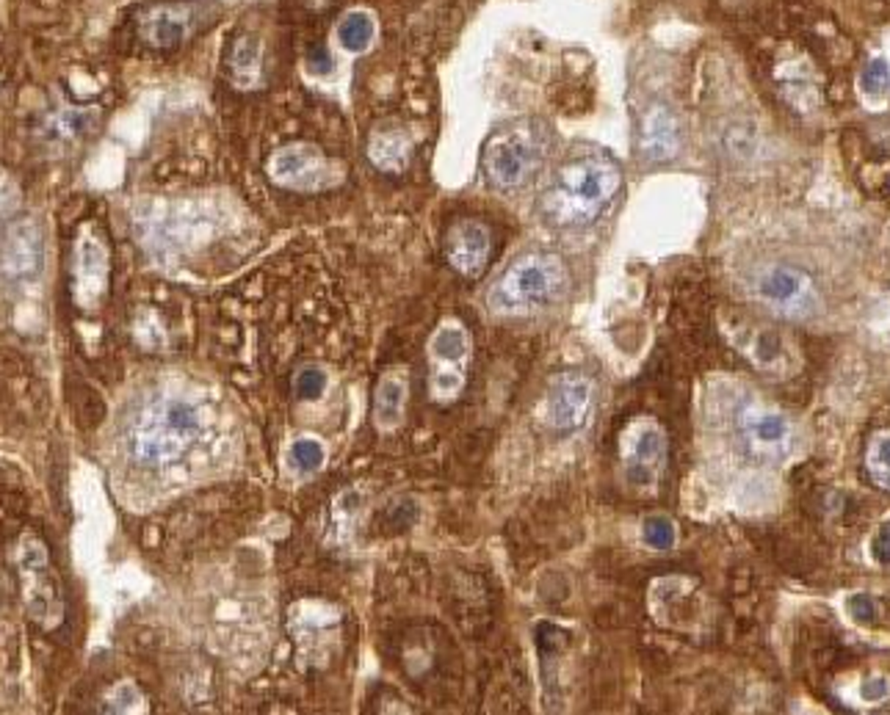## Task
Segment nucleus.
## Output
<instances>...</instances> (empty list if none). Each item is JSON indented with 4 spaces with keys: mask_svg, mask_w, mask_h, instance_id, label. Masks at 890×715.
<instances>
[{
    "mask_svg": "<svg viewBox=\"0 0 890 715\" xmlns=\"http://www.w3.org/2000/svg\"><path fill=\"white\" fill-rule=\"evenodd\" d=\"M216 12H205L200 4H150L136 12V37L152 50H175L191 39Z\"/></svg>",
    "mask_w": 890,
    "mask_h": 715,
    "instance_id": "0eeeda50",
    "label": "nucleus"
},
{
    "mask_svg": "<svg viewBox=\"0 0 890 715\" xmlns=\"http://www.w3.org/2000/svg\"><path fill=\"white\" fill-rule=\"evenodd\" d=\"M622 191L614 157L586 152L564 160L543 193V213L559 226H589L606 213Z\"/></svg>",
    "mask_w": 890,
    "mask_h": 715,
    "instance_id": "f257e3e1",
    "label": "nucleus"
},
{
    "mask_svg": "<svg viewBox=\"0 0 890 715\" xmlns=\"http://www.w3.org/2000/svg\"><path fill=\"white\" fill-rule=\"evenodd\" d=\"M863 696H866L869 702H879V699H885V696H887V682H885V679H874V682H869V685L863 688Z\"/></svg>",
    "mask_w": 890,
    "mask_h": 715,
    "instance_id": "bb28decb",
    "label": "nucleus"
},
{
    "mask_svg": "<svg viewBox=\"0 0 890 715\" xmlns=\"http://www.w3.org/2000/svg\"><path fill=\"white\" fill-rule=\"evenodd\" d=\"M266 174L274 185L296 193L327 191L340 180V172L332 160L307 141L285 144L266 160Z\"/></svg>",
    "mask_w": 890,
    "mask_h": 715,
    "instance_id": "423d86ee",
    "label": "nucleus"
},
{
    "mask_svg": "<svg viewBox=\"0 0 890 715\" xmlns=\"http://www.w3.org/2000/svg\"><path fill=\"white\" fill-rule=\"evenodd\" d=\"M263 45L258 37L244 34L238 37V42H233L230 58H227V70L235 86L241 89H252L261 83L263 75Z\"/></svg>",
    "mask_w": 890,
    "mask_h": 715,
    "instance_id": "dca6fc26",
    "label": "nucleus"
},
{
    "mask_svg": "<svg viewBox=\"0 0 890 715\" xmlns=\"http://www.w3.org/2000/svg\"><path fill=\"white\" fill-rule=\"evenodd\" d=\"M595 387L581 373H561L551 381L545 398V417L553 431L581 429L592 412Z\"/></svg>",
    "mask_w": 890,
    "mask_h": 715,
    "instance_id": "9d476101",
    "label": "nucleus"
},
{
    "mask_svg": "<svg viewBox=\"0 0 890 715\" xmlns=\"http://www.w3.org/2000/svg\"><path fill=\"white\" fill-rule=\"evenodd\" d=\"M202 437V412L194 401L169 396L152 401L133 420L127 453L139 467H172Z\"/></svg>",
    "mask_w": 890,
    "mask_h": 715,
    "instance_id": "f03ea898",
    "label": "nucleus"
},
{
    "mask_svg": "<svg viewBox=\"0 0 890 715\" xmlns=\"http://www.w3.org/2000/svg\"><path fill=\"white\" fill-rule=\"evenodd\" d=\"M874 558L879 566H887L890 569V523L879 528L877 539H874Z\"/></svg>",
    "mask_w": 890,
    "mask_h": 715,
    "instance_id": "393cba45",
    "label": "nucleus"
},
{
    "mask_svg": "<svg viewBox=\"0 0 890 715\" xmlns=\"http://www.w3.org/2000/svg\"><path fill=\"white\" fill-rule=\"evenodd\" d=\"M429 351L434 362L432 398L440 404L454 401L465 387V360L470 353V337L459 323H442L429 343Z\"/></svg>",
    "mask_w": 890,
    "mask_h": 715,
    "instance_id": "1a4fd4ad",
    "label": "nucleus"
},
{
    "mask_svg": "<svg viewBox=\"0 0 890 715\" xmlns=\"http://www.w3.org/2000/svg\"><path fill=\"white\" fill-rule=\"evenodd\" d=\"M324 389H327V373H324L321 368H304V370L296 376V393H299V398H304V401L321 398V396H324Z\"/></svg>",
    "mask_w": 890,
    "mask_h": 715,
    "instance_id": "5701e85b",
    "label": "nucleus"
},
{
    "mask_svg": "<svg viewBox=\"0 0 890 715\" xmlns=\"http://www.w3.org/2000/svg\"><path fill=\"white\" fill-rule=\"evenodd\" d=\"M346 50H365L373 39V20L368 14H348L338 30Z\"/></svg>",
    "mask_w": 890,
    "mask_h": 715,
    "instance_id": "6ab92c4d",
    "label": "nucleus"
},
{
    "mask_svg": "<svg viewBox=\"0 0 890 715\" xmlns=\"http://www.w3.org/2000/svg\"><path fill=\"white\" fill-rule=\"evenodd\" d=\"M569 287V274L561 257L551 251H528L503 271L495 282L490 304L498 312L523 315L559 302Z\"/></svg>",
    "mask_w": 890,
    "mask_h": 715,
    "instance_id": "7ed1b4c3",
    "label": "nucleus"
},
{
    "mask_svg": "<svg viewBox=\"0 0 890 715\" xmlns=\"http://www.w3.org/2000/svg\"><path fill=\"white\" fill-rule=\"evenodd\" d=\"M98 274H108L106 266V249L94 241V238H81L78 243V263H75V277H78V290H89V294H98L103 290L106 279L94 277Z\"/></svg>",
    "mask_w": 890,
    "mask_h": 715,
    "instance_id": "a211bd4d",
    "label": "nucleus"
},
{
    "mask_svg": "<svg viewBox=\"0 0 890 715\" xmlns=\"http://www.w3.org/2000/svg\"><path fill=\"white\" fill-rule=\"evenodd\" d=\"M412 149H415V141L401 124H379L368 139L371 164L385 174H401L409 166Z\"/></svg>",
    "mask_w": 890,
    "mask_h": 715,
    "instance_id": "4468645a",
    "label": "nucleus"
},
{
    "mask_svg": "<svg viewBox=\"0 0 890 715\" xmlns=\"http://www.w3.org/2000/svg\"><path fill=\"white\" fill-rule=\"evenodd\" d=\"M757 299L766 304L772 312L791 318V320H802L818 312V290L813 279L793 268V266H772L757 277Z\"/></svg>",
    "mask_w": 890,
    "mask_h": 715,
    "instance_id": "6e6552de",
    "label": "nucleus"
},
{
    "mask_svg": "<svg viewBox=\"0 0 890 715\" xmlns=\"http://www.w3.org/2000/svg\"><path fill=\"white\" fill-rule=\"evenodd\" d=\"M548 155L545 130L534 122L509 124L487 141L482 155V169L492 188L518 191L531 183V177L543 169Z\"/></svg>",
    "mask_w": 890,
    "mask_h": 715,
    "instance_id": "20e7f679",
    "label": "nucleus"
},
{
    "mask_svg": "<svg viewBox=\"0 0 890 715\" xmlns=\"http://www.w3.org/2000/svg\"><path fill=\"white\" fill-rule=\"evenodd\" d=\"M442 251L449 266L459 271L467 279L482 277L487 268V260L492 251V235L487 230V224L475 221V218H459L454 221L449 230H445Z\"/></svg>",
    "mask_w": 890,
    "mask_h": 715,
    "instance_id": "9b49d317",
    "label": "nucleus"
},
{
    "mask_svg": "<svg viewBox=\"0 0 890 715\" xmlns=\"http://www.w3.org/2000/svg\"><path fill=\"white\" fill-rule=\"evenodd\" d=\"M642 155L653 164L661 160H672L680 149V124L675 114L666 106H653L642 116V133H639Z\"/></svg>",
    "mask_w": 890,
    "mask_h": 715,
    "instance_id": "ddd939ff",
    "label": "nucleus"
},
{
    "mask_svg": "<svg viewBox=\"0 0 890 715\" xmlns=\"http://www.w3.org/2000/svg\"><path fill=\"white\" fill-rule=\"evenodd\" d=\"M666 459V439L658 426H642L630 442L628 475L633 483H653Z\"/></svg>",
    "mask_w": 890,
    "mask_h": 715,
    "instance_id": "2eb2a0df",
    "label": "nucleus"
},
{
    "mask_svg": "<svg viewBox=\"0 0 890 715\" xmlns=\"http://www.w3.org/2000/svg\"><path fill=\"white\" fill-rule=\"evenodd\" d=\"M291 459H294V464H296L302 472H312V470H318V467L324 464L327 450H324V445L318 442V439L302 437V439H296L294 447H291Z\"/></svg>",
    "mask_w": 890,
    "mask_h": 715,
    "instance_id": "412c9836",
    "label": "nucleus"
},
{
    "mask_svg": "<svg viewBox=\"0 0 890 715\" xmlns=\"http://www.w3.org/2000/svg\"><path fill=\"white\" fill-rule=\"evenodd\" d=\"M741 439L755 459L777 462L791 445V426L777 412L749 409L741 414Z\"/></svg>",
    "mask_w": 890,
    "mask_h": 715,
    "instance_id": "f8f14e48",
    "label": "nucleus"
},
{
    "mask_svg": "<svg viewBox=\"0 0 890 715\" xmlns=\"http://www.w3.org/2000/svg\"><path fill=\"white\" fill-rule=\"evenodd\" d=\"M20 580L22 602L42 630H53L64 619V597L58 577L50 566V556L39 539L25 536L20 541Z\"/></svg>",
    "mask_w": 890,
    "mask_h": 715,
    "instance_id": "39448f33",
    "label": "nucleus"
},
{
    "mask_svg": "<svg viewBox=\"0 0 890 715\" xmlns=\"http://www.w3.org/2000/svg\"><path fill=\"white\" fill-rule=\"evenodd\" d=\"M866 464L871 478L885 489H890V434H882L871 442Z\"/></svg>",
    "mask_w": 890,
    "mask_h": 715,
    "instance_id": "aec40b11",
    "label": "nucleus"
},
{
    "mask_svg": "<svg viewBox=\"0 0 890 715\" xmlns=\"http://www.w3.org/2000/svg\"><path fill=\"white\" fill-rule=\"evenodd\" d=\"M645 541L655 549H670L675 544V528L666 516H653L645 523Z\"/></svg>",
    "mask_w": 890,
    "mask_h": 715,
    "instance_id": "4be33fe9",
    "label": "nucleus"
},
{
    "mask_svg": "<svg viewBox=\"0 0 890 715\" xmlns=\"http://www.w3.org/2000/svg\"><path fill=\"white\" fill-rule=\"evenodd\" d=\"M851 613L857 616V619H874V616H877V608H874V600L871 597H866V594H860V597H854L851 600Z\"/></svg>",
    "mask_w": 890,
    "mask_h": 715,
    "instance_id": "a878e982",
    "label": "nucleus"
},
{
    "mask_svg": "<svg viewBox=\"0 0 890 715\" xmlns=\"http://www.w3.org/2000/svg\"><path fill=\"white\" fill-rule=\"evenodd\" d=\"M890 83V67L885 58H874L863 72V89L869 94H882Z\"/></svg>",
    "mask_w": 890,
    "mask_h": 715,
    "instance_id": "b1692460",
    "label": "nucleus"
},
{
    "mask_svg": "<svg viewBox=\"0 0 890 715\" xmlns=\"http://www.w3.org/2000/svg\"><path fill=\"white\" fill-rule=\"evenodd\" d=\"M406 401V379L393 373H385L376 387V398H373V420L381 431H390L398 426L401 412Z\"/></svg>",
    "mask_w": 890,
    "mask_h": 715,
    "instance_id": "f3484780",
    "label": "nucleus"
}]
</instances>
